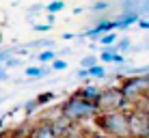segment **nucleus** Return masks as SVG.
Instances as JSON below:
<instances>
[{
  "label": "nucleus",
  "mask_w": 149,
  "mask_h": 138,
  "mask_svg": "<svg viewBox=\"0 0 149 138\" xmlns=\"http://www.w3.org/2000/svg\"><path fill=\"white\" fill-rule=\"evenodd\" d=\"M97 125L104 130V134L112 138H132V127H130V114L123 110H112V112H100L95 117Z\"/></svg>",
  "instance_id": "f257e3e1"
},
{
  "label": "nucleus",
  "mask_w": 149,
  "mask_h": 138,
  "mask_svg": "<svg viewBox=\"0 0 149 138\" xmlns=\"http://www.w3.org/2000/svg\"><path fill=\"white\" fill-rule=\"evenodd\" d=\"M97 114H100V106H97L95 101L82 99L80 95L69 97L63 104V108H61V117L71 121V123H80V121H84V119H95Z\"/></svg>",
  "instance_id": "f03ea898"
},
{
  "label": "nucleus",
  "mask_w": 149,
  "mask_h": 138,
  "mask_svg": "<svg viewBox=\"0 0 149 138\" xmlns=\"http://www.w3.org/2000/svg\"><path fill=\"white\" fill-rule=\"evenodd\" d=\"M119 89H121V93L125 95V99L132 101V99H136V97L149 93V76H145V74L130 76L127 80H123V84Z\"/></svg>",
  "instance_id": "7ed1b4c3"
},
{
  "label": "nucleus",
  "mask_w": 149,
  "mask_h": 138,
  "mask_svg": "<svg viewBox=\"0 0 149 138\" xmlns=\"http://www.w3.org/2000/svg\"><path fill=\"white\" fill-rule=\"evenodd\" d=\"M127 104L125 95L121 93V89H108L102 91L100 99H97V106H100V112H112V110H123V106Z\"/></svg>",
  "instance_id": "20e7f679"
},
{
  "label": "nucleus",
  "mask_w": 149,
  "mask_h": 138,
  "mask_svg": "<svg viewBox=\"0 0 149 138\" xmlns=\"http://www.w3.org/2000/svg\"><path fill=\"white\" fill-rule=\"evenodd\" d=\"M132 138H149V112L143 108H134L130 112Z\"/></svg>",
  "instance_id": "39448f33"
},
{
  "label": "nucleus",
  "mask_w": 149,
  "mask_h": 138,
  "mask_svg": "<svg viewBox=\"0 0 149 138\" xmlns=\"http://www.w3.org/2000/svg\"><path fill=\"white\" fill-rule=\"evenodd\" d=\"M102 91H104V89H100V86H95V84H86L84 89H80L76 95H80L82 99H89V101H95V104H97V99H100Z\"/></svg>",
  "instance_id": "423d86ee"
},
{
  "label": "nucleus",
  "mask_w": 149,
  "mask_h": 138,
  "mask_svg": "<svg viewBox=\"0 0 149 138\" xmlns=\"http://www.w3.org/2000/svg\"><path fill=\"white\" fill-rule=\"evenodd\" d=\"M30 138H56V132L50 123H41L30 132Z\"/></svg>",
  "instance_id": "0eeeda50"
},
{
  "label": "nucleus",
  "mask_w": 149,
  "mask_h": 138,
  "mask_svg": "<svg viewBox=\"0 0 149 138\" xmlns=\"http://www.w3.org/2000/svg\"><path fill=\"white\" fill-rule=\"evenodd\" d=\"M26 71V78H43V76H48L50 74V67H26L24 69Z\"/></svg>",
  "instance_id": "6e6552de"
},
{
  "label": "nucleus",
  "mask_w": 149,
  "mask_h": 138,
  "mask_svg": "<svg viewBox=\"0 0 149 138\" xmlns=\"http://www.w3.org/2000/svg\"><path fill=\"white\" fill-rule=\"evenodd\" d=\"M138 13H127V15H123L121 17V26L123 28H127V26H132V24H138Z\"/></svg>",
  "instance_id": "1a4fd4ad"
},
{
  "label": "nucleus",
  "mask_w": 149,
  "mask_h": 138,
  "mask_svg": "<svg viewBox=\"0 0 149 138\" xmlns=\"http://www.w3.org/2000/svg\"><path fill=\"white\" fill-rule=\"evenodd\" d=\"M117 41H119V35H115V30H112V33H106L104 37H100L102 45H115Z\"/></svg>",
  "instance_id": "9d476101"
},
{
  "label": "nucleus",
  "mask_w": 149,
  "mask_h": 138,
  "mask_svg": "<svg viewBox=\"0 0 149 138\" xmlns=\"http://www.w3.org/2000/svg\"><path fill=\"white\" fill-rule=\"evenodd\" d=\"M37 58H39V63H54L56 60V52H50V50H45V52H39L37 54Z\"/></svg>",
  "instance_id": "9b49d317"
},
{
  "label": "nucleus",
  "mask_w": 149,
  "mask_h": 138,
  "mask_svg": "<svg viewBox=\"0 0 149 138\" xmlns=\"http://www.w3.org/2000/svg\"><path fill=\"white\" fill-rule=\"evenodd\" d=\"M106 69L102 65H95V67H89V78H104Z\"/></svg>",
  "instance_id": "f8f14e48"
},
{
  "label": "nucleus",
  "mask_w": 149,
  "mask_h": 138,
  "mask_svg": "<svg viewBox=\"0 0 149 138\" xmlns=\"http://www.w3.org/2000/svg\"><path fill=\"white\" fill-rule=\"evenodd\" d=\"M63 9H65V2H63V0H54V2H50V4H48V11H50V13L63 11Z\"/></svg>",
  "instance_id": "ddd939ff"
},
{
  "label": "nucleus",
  "mask_w": 149,
  "mask_h": 138,
  "mask_svg": "<svg viewBox=\"0 0 149 138\" xmlns=\"http://www.w3.org/2000/svg\"><path fill=\"white\" fill-rule=\"evenodd\" d=\"M108 7H110L108 0H100V2H93V4H91V9H93V11H106Z\"/></svg>",
  "instance_id": "4468645a"
},
{
  "label": "nucleus",
  "mask_w": 149,
  "mask_h": 138,
  "mask_svg": "<svg viewBox=\"0 0 149 138\" xmlns=\"http://www.w3.org/2000/svg\"><path fill=\"white\" fill-rule=\"evenodd\" d=\"M80 65H82L84 69H89V67H95V65H97V58H95V56H84Z\"/></svg>",
  "instance_id": "2eb2a0df"
},
{
  "label": "nucleus",
  "mask_w": 149,
  "mask_h": 138,
  "mask_svg": "<svg viewBox=\"0 0 149 138\" xmlns=\"http://www.w3.org/2000/svg\"><path fill=\"white\" fill-rule=\"evenodd\" d=\"M37 106H39V99H30V101H26V104H24V112H26V114H30V112L37 108Z\"/></svg>",
  "instance_id": "dca6fc26"
},
{
  "label": "nucleus",
  "mask_w": 149,
  "mask_h": 138,
  "mask_svg": "<svg viewBox=\"0 0 149 138\" xmlns=\"http://www.w3.org/2000/svg\"><path fill=\"white\" fill-rule=\"evenodd\" d=\"M117 52H125L127 48H130V39H121V41H117Z\"/></svg>",
  "instance_id": "f3484780"
},
{
  "label": "nucleus",
  "mask_w": 149,
  "mask_h": 138,
  "mask_svg": "<svg viewBox=\"0 0 149 138\" xmlns=\"http://www.w3.org/2000/svg\"><path fill=\"white\" fill-rule=\"evenodd\" d=\"M52 69H58V71H63V69H67V63H65V60H58V58H56L54 63H52Z\"/></svg>",
  "instance_id": "a211bd4d"
},
{
  "label": "nucleus",
  "mask_w": 149,
  "mask_h": 138,
  "mask_svg": "<svg viewBox=\"0 0 149 138\" xmlns=\"http://www.w3.org/2000/svg\"><path fill=\"white\" fill-rule=\"evenodd\" d=\"M76 78H78V80H86V78H89V69H84V67L78 69V71H76Z\"/></svg>",
  "instance_id": "6ab92c4d"
},
{
  "label": "nucleus",
  "mask_w": 149,
  "mask_h": 138,
  "mask_svg": "<svg viewBox=\"0 0 149 138\" xmlns=\"http://www.w3.org/2000/svg\"><path fill=\"white\" fill-rule=\"evenodd\" d=\"M17 65H19V58H9L7 63H4V67L11 69V67H17Z\"/></svg>",
  "instance_id": "aec40b11"
},
{
  "label": "nucleus",
  "mask_w": 149,
  "mask_h": 138,
  "mask_svg": "<svg viewBox=\"0 0 149 138\" xmlns=\"http://www.w3.org/2000/svg\"><path fill=\"white\" fill-rule=\"evenodd\" d=\"M52 93H48V95H41V97H37V99H39V104H45V101H50V99H52Z\"/></svg>",
  "instance_id": "412c9836"
},
{
  "label": "nucleus",
  "mask_w": 149,
  "mask_h": 138,
  "mask_svg": "<svg viewBox=\"0 0 149 138\" xmlns=\"http://www.w3.org/2000/svg\"><path fill=\"white\" fill-rule=\"evenodd\" d=\"M35 30H39V33H45V30H50V24H37Z\"/></svg>",
  "instance_id": "4be33fe9"
},
{
  "label": "nucleus",
  "mask_w": 149,
  "mask_h": 138,
  "mask_svg": "<svg viewBox=\"0 0 149 138\" xmlns=\"http://www.w3.org/2000/svg\"><path fill=\"white\" fill-rule=\"evenodd\" d=\"M138 26H141V28H145V30H149V19H138Z\"/></svg>",
  "instance_id": "5701e85b"
},
{
  "label": "nucleus",
  "mask_w": 149,
  "mask_h": 138,
  "mask_svg": "<svg viewBox=\"0 0 149 138\" xmlns=\"http://www.w3.org/2000/svg\"><path fill=\"white\" fill-rule=\"evenodd\" d=\"M89 138H112V136H108V134H91Z\"/></svg>",
  "instance_id": "b1692460"
},
{
  "label": "nucleus",
  "mask_w": 149,
  "mask_h": 138,
  "mask_svg": "<svg viewBox=\"0 0 149 138\" xmlns=\"http://www.w3.org/2000/svg\"><path fill=\"white\" fill-rule=\"evenodd\" d=\"M9 76H7V71H0V80H7Z\"/></svg>",
  "instance_id": "393cba45"
},
{
  "label": "nucleus",
  "mask_w": 149,
  "mask_h": 138,
  "mask_svg": "<svg viewBox=\"0 0 149 138\" xmlns=\"http://www.w3.org/2000/svg\"><path fill=\"white\" fill-rule=\"evenodd\" d=\"M0 71H4V69H2V63H0Z\"/></svg>",
  "instance_id": "a878e982"
},
{
  "label": "nucleus",
  "mask_w": 149,
  "mask_h": 138,
  "mask_svg": "<svg viewBox=\"0 0 149 138\" xmlns=\"http://www.w3.org/2000/svg\"><path fill=\"white\" fill-rule=\"evenodd\" d=\"M61 138H71V136H61Z\"/></svg>",
  "instance_id": "bb28decb"
}]
</instances>
